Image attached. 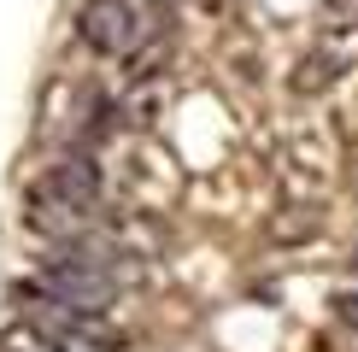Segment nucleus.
<instances>
[{"mask_svg": "<svg viewBox=\"0 0 358 352\" xmlns=\"http://www.w3.org/2000/svg\"><path fill=\"white\" fill-rule=\"evenodd\" d=\"M100 212V165L94 153H65L53 159L36 182L24 188V223L48 241H77L94 229Z\"/></svg>", "mask_w": 358, "mask_h": 352, "instance_id": "obj_1", "label": "nucleus"}, {"mask_svg": "<svg viewBox=\"0 0 358 352\" xmlns=\"http://www.w3.org/2000/svg\"><path fill=\"white\" fill-rule=\"evenodd\" d=\"M29 288L53 293V300L77 305V311H94L106 317L117 305V288H124V270H117V253L106 235H77V241H53V253L36 264V276H29Z\"/></svg>", "mask_w": 358, "mask_h": 352, "instance_id": "obj_2", "label": "nucleus"}, {"mask_svg": "<svg viewBox=\"0 0 358 352\" xmlns=\"http://www.w3.org/2000/svg\"><path fill=\"white\" fill-rule=\"evenodd\" d=\"M77 36L106 59H136L159 36V12L153 0H83Z\"/></svg>", "mask_w": 358, "mask_h": 352, "instance_id": "obj_3", "label": "nucleus"}, {"mask_svg": "<svg viewBox=\"0 0 358 352\" xmlns=\"http://www.w3.org/2000/svg\"><path fill=\"white\" fill-rule=\"evenodd\" d=\"M18 300H24V317L36 323V329L59 335L65 346H112V329H106V317H94V311H77V305L53 300V293L29 288V282H18Z\"/></svg>", "mask_w": 358, "mask_h": 352, "instance_id": "obj_4", "label": "nucleus"}, {"mask_svg": "<svg viewBox=\"0 0 358 352\" xmlns=\"http://www.w3.org/2000/svg\"><path fill=\"white\" fill-rule=\"evenodd\" d=\"M0 352H71L59 335H48V329H36V323H12L6 335H0Z\"/></svg>", "mask_w": 358, "mask_h": 352, "instance_id": "obj_5", "label": "nucleus"}, {"mask_svg": "<svg viewBox=\"0 0 358 352\" xmlns=\"http://www.w3.org/2000/svg\"><path fill=\"white\" fill-rule=\"evenodd\" d=\"M335 77H341V59H335V53H317V59H306V65H300L294 88H300V94H311V88H329Z\"/></svg>", "mask_w": 358, "mask_h": 352, "instance_id": "obj_6", "label": "nucleus"}, {"mask_svg": "<svg viewBox=\"0 0 358 352\" xmlns=\"http://www.w3.org/2000/svg\"><path fill=\"white\" fill-rule=\"evenodd\" d=\"M335 317L358 329V288H341V293H335Z\"/></svg>", "mask_w": 358, "mask_h": 352, "instance_id": "obj_7", "label": "nucleus"}, {"mask_svg": "<svg viewBox=\"0 0 358 352\" xmlns=\"http://www.w3.org/2000/svg\"><path fill=\"white\" fill-rule=\"evenodd\" d=\"M352 270H358V247H352Z\"/></svg>", "mask_w": 358, "mask_h": 352, "instance_id": "obj_8", "label": "nucleus"}]
</instances>
